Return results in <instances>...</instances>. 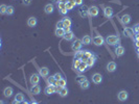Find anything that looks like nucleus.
Listing matches in <instances>:
<instances>
[{
    "mask_svg": "<svg viewBox=\"0 0 139 104\" xmlns=\"http://www.w3.org/2000/svg\"><path fill=\"white\" fill-rule=\"evenodd\" d=\"M83 4V0H75V5H82Z\"/></svg>",
    "mask_w": 139,
    "mask_h": 104,
    "instance_id": "79ce46f5",
    "label": "nucleus"
},
{
    "mask_svg": "<svg viewBox=\"0 0 139 104\" xmlns=\"http://www.w3.org/2000/svg\"><path fill=\"white\" fill-rule=\"evenodd\" d=\"M24 95L22 94V93H18V94H16V96H15V101H19V102H23L24 101Z\"/></svg>",
    "mask_w": 139,
    "mask_h": 104,
    "instance_id": "bb28decb",
    "label": "nucleus"
},
{
    "mask_svg": "<svg viewBox=\"0 0 139 104\" xmlns=\"http://www.w3.org/2000/svg\"><path fill=\"white\" fill-rule=\"evenodd\" d=\"M93 52H91V51H89V50H84V51H83V56H82V61H87L90 57H92L93 56Z\"/></svg>",
    "mask_w": 139,
    "mask_h": 104,
    "instance_id": "20e7f679",
    "label": "nucleus"
},
{
    "mask_svg": "<svg viewBox=\"0 0 139 104\" xmlns=\"http://www.w3.org/2000/svg\"><path fill=\"white\" fill-rule=\"evenodd\" d=\"M63 23H64V28L65 27H71V24H72V22H71V19L70 18H68V17H65V18H63Z\"/></svg>",
    "mask_w": 139,
    "mask_h": 104,
    "instance_id": "4be33fe9",
    "label": "nucleus"
},
{
    "mask_svg": "<svg viewBox=\"0 0 139 104\" xmlns=\"http://www.w3.org/2000/svg\"><path fill=\"white\" fill-rule=\"evenodd\" d=\"M103 14H105V16L107 18H112V16H113V9L107 6V8L103 9Z\"/></svg>",
    "mask_w": 139,
    "mask_h": 104,
    "instance_id": "ddd939ff",
    "label": "nucleus"
},
{
    "mask_svg": "<svg viewBox=\"0 0 139 104\" xmlns=\"http://www.w3.org/2000/svg\"><path fill=\"white\" fill-rule=\"evenodd\" d=\"M65 30H64V28H62V29H59V28H57L55 29V31H54V34L57 36L58 38H64V36H65Z\"/></svg>",
    "mask_w": 139,
    "mask_h": 104,
    "instance_id": "6ab92c4d",
    "label": "nucleus"
},
{
    "mask_svg": "<svg viewBox=\"0 0 139 104\" xmlns=\"http://www.w3.org/2000/svg\"><path fill=\"white\" fill-rule=\"evenodd\" d=\"M81 64H82V59L74 58V60H73V69H74V70H78Z\"/></svg>",
    "mask_w": 139,
    "mask_h": 104,
    "instance_id": "cd10ccee",
    "label": "nucleus"
},
{
    "mask_svg": "<svg viewBox=\"0 0 139 104\" xmlns=\"http://www.w3.org/2000/svg\"><path fill=\"white\" fill-rule=\"evenodd\" d=\"M92 39L90 38V36H84L82 39V42H83V45H89L90 43H91Z\"/></svg>",
    "mask_w": 139,
    "mask_h": 104,
    "instance_id": "b1692460",
    "label": "nucleus"
},
{
    "mask_svg": "<svg viewBox=\"0 0 139 104\" xmlns=\"http://www.w3.org/2000/svg\"><path fill=\"white\" fill-rule=\"evenodd\" d=\"M30 92H31L33 95H38V94H40V92H41V86L38 85V84L32 85L31 88H30Z\"/></svg>",
    "mask_w": 139,
    "mask_h": 104,
    "instance_id": "a211bd4d",
    "label": "nucleus"
},
{
    "mask_svg": "<svg viewBox=\"0 0 139 104\" xmlns=\"http://www.w3.org/2000/svg\"><path fill=\"white\" fill-rule=\"evenodd\" d=\"M58 2H63V3H67L68 0H58Z\"/></svg>",
    "mask_w": 139,
    "mask_h": 104,
    "instance_id": "c03bdc74",
    "label": "nucleus"
},
{
    "mask_svg": "<svg viewBox=\"0 0 139 104\" xmlns=\"http://www.w3.org/2000/svg\"><path fill=\"white\" fill-rule=\"evenodd\" d=\"M64 30H65V32H70L71 31V28H70V27H65Z\"/></svg>",
    "mask_w": 139,
    "mask_h": 104,
    "instance_id": "37998d69",
    "label": "nucleus"
},
{
    "mask_svg": "<svg viewBox=\"0 0 139 104\" xmlns=\"http://www.w3.org/2000/svg\"><path fill=\"white\" fill-rule=\"evenodd\" d=\"M87 70H88L87 64H86L85 61H82V64L80 65V67H79V69H78V71L81 72V73H83V72H85V71H87Z\"/></svg>",
    "mask_w": 139,
    "mask_h": 104,
    "instance_id": "412c9836",
    "label": "nucleus"
},
{
    "mask_svg": "<svg viewBox=\"0 0 139 104\" xmlns=\"http://www.w3.org/2000/svg\"><path fill=\"white\" fill-rule=\"evenodd\" d=\"M138 58H139V53H138Z\"/></svg>",
    "mask_w": 139,
    "mask_h": 104,
    "instance_id": "3c124183",
    "label": "nucleus"
},
{
    "mask_svg": "<svg viewBox=\"0 0 139 104\" xmlns=\"http://www.w3.org/2000/svg\"><path fill=\"white\" fill-rule=\"evenodd\" d=\"M30 84L31 85H36V84H39V82H40V75L39 74H32L30 76Z\"/></svg>",
    "mask_w": 139,
    "mask_h": 104,
    "instance_id": "423d86ee",
    "label": "nucleus"
},
{
    "mask_svg": "<svg viewBox=\"0 0 139 104\" xmlns=\"http://www.w3.org/2000/svg\"><path fill=\"white\" fill-rule=\"evenodd\" d=\"M135 45H136V48H138V47H139V40L135 42Z\"/></svg>",
    "mask_w": 139,
    "mask_h": 104,
    "instance_id": "a18cd8bd",
    "label": "nucleus"
},
{
    "mask_svg": "<svg viewBox=\"0 0 139 104\" xmlns=\"http://www.w3.org/2000/svg\"><path fill=\"white\" fill-rule=\"evenodd\" d=\"M27 25H28L29 27H34L37 25V19L34 17H30L28 19V21H27Z\"/></svg>",
    "mask_w": 139,
    "mask_h": 104,
    "instance_id": "aec40b11",
    "label": "nucleus"
},
{
    "mask_svg": "<svg viewBox=\"0 0 139 104\" xmlns=\"http://www.w3.org/2000/svg\"><path fill=\"white\" fill-rule=\"evenodd\" d=\"M47 82H48V84H49V85H54L55 82H57V80H55L54 76H50V77L47 78Z\"/></svg>",
    "mask_w": 139,
    "mask_h": 104,
    "instance_id": "c756f323",
    "label": "nucleus"
},
{
    "mask_svg": "<svg viewBox=\"0 0 139 104\" xmlns=\"http://www.w3.org/2000/svg\"><path fill=\"white\" fill-rule=\"evenodd\" d=\"M115 54H116V56H122V55L124 54V48L122 46L118 45L115 48Z\"/></svg>",
    "mask_w": 139,
    "mask_h": 104,
    "instance_id": "4468645a",
    "label": "nucleus"
},
{
    "mask_svg": "<svg viewBox=\"0 0 139 104\" xmlns=\"http://www.w3.org/2000/svg\"><path fill=\"white\" fill-rule=\"evenodd\" d=\"M55 86H62V87H66V85H67V81L64 79V78H62L61 80H59V81H57L55 82V84H54Z\"/></svg>",
    "mask_w": 139,
    "mask_h": 104,
    "instance_id": "393cba45",
    "label": "nucleus"
},
{
    "mask_svg": "<svg viewBox=\"0 0 139 104\" xmlns=\"http://www.w3.org/2000/svg\"><path fill=\"white\" fill-rule=\"evenodd\" d=\"M80 85H81V88H83V89H87V88L89 87V85H90V82H89L88 79H86L85 81H83Z\"/></svg>",
    "mask_w": 139,
    "mask_h": 104,
    "instance_id": "c85d7f7f",
    "label": "nucleus"
},
{
    "mask_svg": "<svg viewBox=\"0 0 139 104\" xmlns=\"http://www.w3.org/2000/svg\"><path fill=\"white\" fill-rule=\"evenodd\" d=\"M121 21L124 25H128L130 22H131V16L130 15H123L122 18H121Z\"/></svg>",
    "mask_w": 139,
    "mask_h": 104,
    "instance_id": "5701e85b",
    "label": "nucleus"
},
{
    "mask_svg": "<svg viewBox=\"0 0 139 104\" xmlns=\"http://www.w3.org/2000/svg\"><path fill=\"white\" fill-rule=\"evenodd\" d=\"M0 104H4V102L3 101H0Z\"/></svg>",
    "mask_w": 139,
    "mask_h": 104,
    "instance_id": "09e8293b",
    "label": "nucleus"
},
{
    "mask_svg": "<svg viewBox=\"0 0 139 104\" xmlns=\"http://www.w3.org/2000/svg\"><path fill=\"white\" fill-rule=\"evenodd\" d=\"M53 76H54V78H55V80H57V81H59V80H61L62 78H63V77H62V74L61 73H55Z\"/></svg>",
    "mask_w": 139,
    "mask_h": 104,
    "instance_id": "58836bf2",
    "label": "nucleus"
},
{
    "mask_svg": "<svg viewBox=\"0 0 139 104\" xmlns=\"http://www.w3.org/2000/svg\"><path fill=\"white\" fill-rule=\"evenodd\" d=\"M92 41H93V43H94L95 46H101V45H103V43H105V40H103V38L101 36L94 37L92 39Z\"/></svg>",
    "mask_w": 139,
    "mask_h": 104,
    "instance_id": "39448f33",
    "label": "nucleus"
},
{
    "mask_svg": "<svg viewBox=\"0 0 139 104\" xmlns=\"http://www.w3.org/2000/svg\"><path fill=\"white\" fill-rule=\"evenodd\" d=\"M31 104H37V103H36V102H32V103H31Z\"/></svg>",
    "mask_w": 139,
    "mask_h": 104,
    "instance_id": "8fccbe9b",
    "label": "nucleus"
},
{
    "mask_svg": "<svg viewBox=\"0 0 139 104\" xmlns=\"http://www.w3.org/2000/svg\"><path fill=\"white\" fill-rule=\"evenodd\" d=\"M55 92H57V87H55V85H48V86H46L45 89H44V93H45L46 95H48V96L54 94Z\"/></svg>",
    "mask_w": 139,
    "mask_h": 104,
    "instance_id": "0eeeda50",
    "label": "nucleus"
},
{
    "mask_svg": "<svg viewBox=\"0 0 139 104\" xmlns=\"http://www.w3.org/2000/svg\"><path fill=\"white\" fill-rule=\"evenodd\" d=\"M128 97H129V94L127 91H120L117 95V98L119 101H126L128 99Z\"/></svg>",
    "mask_w": 139,
    "mask_h": 104,
    "instance_id": "6e6552de",
    "label": "nucleus"
},
{
    "mask_svg": "<svg viewBox=\"0 0 139 104\" xmlns=\"http://www.w3.org/2000/svg\"><path fill=\"white\" fill-rule=\"evenodd\" d=\"M68 2H71V3H74L75 4V0H68Z\"/></svg>",
    "mask_w": 139,
    "mask_h": 104,
    "instance_id": "49530a36",
    "label": "nucleus"
},
{
    "mask_svg": "<svg viewBox=\"0 0 139 104\" xmlns=\"http://www.w3.org/2000/svg\"><path fill=\"white\" fill-rule=\"evenodd\" d=\"M3 94H4V96L6 97V98H10V97H12L13 94H14V89H13V87H11V86L5 87V88H4V91H3Z\"/></svg>",
    "mask_w": 139,
    "mask_h": 104,
    "instance_id": "f8f14e48",
    "label": "nucleus"
},
{
    "mask_svg": "<svg viewBox=\"0 0 139 104\" xmlns=\"http://www.w3.org/2000/svg\"><path fill=\"white\" fill-rule=\"evenodd\" d=\"M58 9H59V11H62V10L66 9V3H63V2H58Z\"/></svg>",
    "mask_w": 139,
    "mask_h": 104,
    "instance_id": "c9c22d12",
    "label": "nucleus"
},
{
    "mask_svg": "<svg viewBox=\"0 0 139 104\" xmlns=\"http://www.w3.org/2000/svg\"><path fill=\"white\" fill-rule=\"evenodd\" d=\"M39 74L42 76V77H47L48 74H49V69L47 67H42L39 69Z\"/></svg>",
    "mask_w": 139,
    "mask_h": 104,
    "instance_id": "9b49d317",
    "label": "nucleus"
},
{
    "mask_svg": "<svg viewBox=\"0 0 139 104\" xmlns=\"http://www.w3.org/2000/svg\"><path fill=\"white\" fill-rule=\"evenodd\" d=\"M116 69H117V65L115 64L114 61H110L109 64L107 65V70H108V72H110V73L115 72Z\"/></svg>",
    "mask_w": 139,
    "mask_h": 104,
    "instance_id": "9d476101",
    "label": "nucleus"
},
{
    "mask_svg": "<svg viewBox=\"0 0 139 104\" xmlns=\"http://www.w3.org/2000/svg\"><path fill=\"white\" fill-rule=\"evenodd\" d=\"M64 39H65L66 41H72V40L74 39V33H73L72 31H70V32H66V33H65V36H64Z\"/></svg>",
    "mask_w": 139,
    "mask_h": 104,
    "instance_id": "a878e982",
    "label": "nucleus"
},
{
    "mask_svg": "<svg viewBox=\"0 0 139 104\" xmlns=\"http://www.w3.org/2000/svg\"><path fill=\"white\" fill-rule=\"evenodd\" d=\"M106 43L111 45V46H115L120 43V39L119 37H117V36H114V34H111V36H108L106 38Z\"/></svg>",
    "mask_w": 139,
    "mask_h": 104,
    "instance_id": "f257e3e1",
    "label": "nucleus"
},
{
    "mask_svg": "<svg viewBox=\"0 0 139 104\" xmlns=\"http://www.w3.org/2000/svg\"><path fill=\"white\" fill-rule=\"evenodd\" d=\"M74 6H76L74 3H71V2H67V3H66V9H67L68 12L71 11L72 9H74Z\"/></svg>",
    "mask_w": 139,
    "mask_h": 104,
    "instance_id": "72a5a7b5",
    "label": "nucleus"
},
{
    "mask_svg": "<svg viewBox=\"0 0 139 104\" xmlns=\"http://www.w3.org/2000/svg\"><path fill=\"white\" fill-rule=\"evenodd\" d=\"M80 15H81L82 17H86V16L88 15V9H86L85 6H84V8H82V9L80 10Z\"/></svg>",
    "mask_w": 139,
    "mask_h": 104,
    "instance_id": "7c9ffc66",
    "label": "nucleus"
},
{
    "mask_svg": "<svg viewBox=\"0 0 139 104\" xmlns=\"http://www.w3.org/2000/svg\"><path fill=\"white\" fill-rule=\"evenodd\" d=\"M98 14H99V10H98L97 6L92 5V6H90V8H88V16H90V17H97V16H98Z\"/></svg>",
    "mask_w": 139,
    "mask_h": 104,
    "instance_id": "f03ea898",
    "label": "nucleus"
},
{
    "mask_svg": "<svg viewBox=\"0 0 139 104\" xmlns=\"http://www.w3.org/2000/svg\"><path fill=\"white\" fill-rule=\"evenodd\" d=\"M57 28H59V29L64 28V23H63V21H59V22L57 23Z\"/></svg>",
    "mask_w": 139,
    "mask_h": 104,
    "instance_id": "ea45409f",
    "label": "nucleus"
},
{
    "mask_svg": "<svg viewBox=\"0 0 139 104\" xmlns=\"http://www.w3.org/2000/svg\"><path fill=\"white\" fill-rule=\"evenodd\" d=\"M82 56H83V50H80V51H78V52H75V58L81 59Z\"/></svg>",
    "mask_w": 139,
    "mask_h": 104,
    "instance_id": "4c0bfd02",
    "label": "nucleus"
},
{
    "mask_svg": "<svg viewBox=\"0 0 139 104\" xmlns=\"http://www.w3.org/2000/svg\"><path fill=\"white\" fill-rule=\"evenodd\" d=\"M14 104H21V102H19V101H15V103Z\"/></svg>",
    "mask_w": 139,
    "mask_h": 104,
    "instance_id": "de8ad7c7",
    "label": "nucleus"
},
{
    "mask_svg": "<svg viewBox=\"0 0 139 104\" xmlns=\"http://www.w3.org/2000/svg\"><path fill=\"white\" fill-rule=\"evenodd\" d=\"M22 3L25 6H28V5L31 4V0H22Z\"/></svg>",
    "mask_w": 139,
    "mask_h": 104,
    "instance_id": "a19ab883",
    "label": "nucleus"
},
{
    "mask_svg": "<svg viewBox=\"0 0 139 104\" xmlns=\"http://www.w3.org/2000/svg\"><path fill=\"white\" fill-rule=\"evenodd\" d=\"M59 95L61 96V97H66L67 95H68V88L67 87H63L61 89V92L59 93Z\"/></svg>",
    "mask_w": 139,
    "mask_h": 104,
    "instance_id": "2f4dec72",
    "label": "nucleus"
},
{
    "mask_svg": "<svg viewBox=\"0 0 139 104\" xmlns=\"http://www.w3.org/2000/svg\"><path fill=\"white\" fill-rule=\"evenodd\" d=\"M123 34L126 37L128 38H131V37H133V34H134V29L133 28H130V27H126L123 30Z\"/></svg>",
    "mask_w": 139,
    "mask_h": 104,
    "instance_id": "dca6fc26",
    "label": "nucleus"
},
{
    "mask_svg": "<svg viewBox=\"0 0 139 104\" xmlns=\"http://www.w3.org/2000/svg\"><path fill=\"white\" fill-rule=\"evenodd\" d=\"M87 78L85 77V76H79V77L78 78H76V81H78L79 83H80V84H81V83L83 82V81H85Z\"/></svg>",
    "mask_w": 139,
    "mask_h": 104,
    "instance_id": "e433bc0d",
    "label": "nucleus"
},
{
    "mask_svg": "<svg viewBox=\"0 0 139 104\" xmlns=\"http://www.w3.org/2000/svg\"><path fill=\"white\" fill-rule=\"evenodd\" d=\"M13 14H14V6L9 5L8 6V12H6V15L11 16V15H13Z\"/></svg>",
    "mask_w": 139,
    "mask_h": 104,
    "instance_id": "f704fd0d",
    "label": "nucleus"
},
{
    "mask_svg": "<svg viewBox=\"0 0 139 104\" xmlns=\"http://www.w3.org/2000/svg\"><path fill=\"white\" fill-rule=\"evenodd\" d=\"M82 47H83V42H82V40H75V41H73V43L71 45L72 50L75 51V52L80 51L82 49Z\"/></svg>",
    "mask_w": 139,
    "mask_h": 104,
    "instance_id": "7ed1b4c3",
    "label": "nucleus"
},
{
    "mask_svg": "<svg viewBox=\"0 0 139 104\" xmlns=\"http://www.w3.org/2000/svg\"><path fill=\"white\" fill-rule=\"evenodd\" d=\"M96 55L94 54L92 57H90L87 61H86V64H87V66H88V68H92L94 65H95V61H96Z\"/></svg>",
    "mask_w": 139,
    "mask_h": 104,
    "instance_id": "2eb2a0df",
    "label": "nucleus"
},
{
    "mask_svg": "<svg viewBox=\"0 0 139 104\" xmlns=\"http://www.w3.org/2000/svg\"><path fill=\"white\" fill-rule=\"evenodd\" d=\"M92 81L95 83V84H99V83L102 81V76L99 73H95L92 75Z\"/></svg>",
    "mask_w": 139,
    "mask_h": 104,
    "instance_id": "1a4fd4ad",
    "label": "nucleus"
},
{
    "mask_svg": "<svg viewBox=\"0 0 139 104\" xmlns=\"http://www.w3.org/2000/svg\"><path fill=\"white\" fill-rule=\"evenodd\" d=\"M6 12H8V6L5 4H2L0 6V13H1V15H5Z\"/></svg>",
    "mask_w": 139,
    "mask_h": 104,
    "instance_id": "473e14b6",
    "label": "nucleus"
},
{
    "mask_svg": "<svg viewBox=\"0 0 139 104\" xmlns=\"http://www.w3.org/2000/svg\"><path fill=\"white\" fill-rule=\"evenodd\" d=\"M44 11H45V13L47 14V15H50V14H52L53 11H54V6H53V4H51V3L46 4V5H45Z\"/></svg>",
    "mask_w": 139,
    "mask_h": 104,
    "instance_id": "f3484780",
    "label": "nucleus"
}]
</instances>
